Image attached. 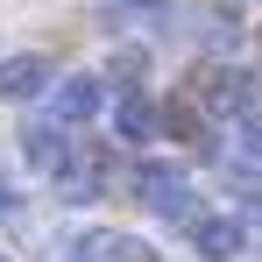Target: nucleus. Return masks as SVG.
<instances>
[{
	"label": "nucleus",
	"instance_id": "nucleus-1",
	"mask_svg": "<svg viewBox=\"0 0 262 262\" xmlns=\"http://www.w3.org/2000/svg\"><path fill=\"white\" fill-rule=\"evenodd\" d=\"M135 184H142V199H149V213H163V220H184V227H191V184H184V177L177 170H163V163H149V170L135 177Z\"/></svg>",
	"mask_w": 262,
	"mask_h": 262
},
{
	"label": "nucleus",
	"instance_id": "nucleus-2",
	"mask_svg": "<svg viewBox=\"0 0 262 262\" xmlns=\"http://www.w3.org/2000/svg\"><path fill=\"white\" fill-rule=\"evenodd\" d=\"M99 106H106V85H99L92 71H71V78H57V128H85Z\"/></svg>",
	"mask_w": 262,
	"mask_h": 262
},
{
	"label": "nucleus",
	"instance_id": "nucleus-3",
	"mask_svg": "<svg viewBox=\"0 0 262 262\" xmlns=\"http://www.w3.org/2000/svg\"><path fill=\"white\" fill-rule=\"evenodd\" d=\"M241 220H227V213H206V220H191V255H206V262H234L241 255Z\"/></svg>",
	"mask_w": 262,
	"mask_h": 262
},
{
	"label": "nucleus",
	"instance_id": "nucleus-4",
	"mask_svg": "<svg viewBox=\"0 0 262 262\" xmlns=\"http://www.w3.org/2000/svg\"><path fill=\"white\" fill-rule=\"evenodd\" d=\"M21 156H29L43 177H64L71 170V135L50 128V121H36V128H21Z\"/></svg>",
	"mask_w": 262,
	"mask_h": 262
},
{
	"label": "nucleus",
	"instance_id": "nucleus-5",
	"mask_svg": "<svg viewBox=\"0 0 262 262\" xmlns=\"http://www.w3.org/2000/svg\"><path fill=\"white\" fill-rule=\"evenodd\" d=\"M57 71H50V57H0V99H36V92L50 85Z\"/></svg>",
	"mask_w": 262,
	"mask_h": 262
},
{
	"label": "nucleus",
	"instance_id": "nucleus-6",
	"mask_svg": "<svg viewBox=\"0 0 262 262\" xmlns=\"http://www.w3.org/2000/svg\"><path fill=\"white\" fill-rule=\"evenodd\" d=\"M206 99H213L220 114H255V85H248V71H213V78H206Z\"/></svg>",
	"mask_w": 262,
	"mask_h": 262
},
{
	"label": "nucleus",
	"instance_id": "nucleus-7",
	"mask_svg": "<svg viewBox=\"0 0 262 262\" xmlns=\"http://www.w3.org/2000/svg\"><path fill=\"white\" fill-rule=\"evenodd\" d=\"M114 135H121V142H149V135H156V106H149L142 92H121V106H114Z\"/></svg>",
	"mask_w": 262,
	"mask_h": 262
},
{
	"label": "nucleus",
	"instance_id": "nucleus-8",
	"mask_svg": "<svg viewBox=\"0 0 262 262\" xmlns=\"http://www.w3.org/2000/svg\"><path fill=\"white\" fill-rule=\"evenodd\" d=\"M99 184H106V170H99V163H71V170L57 177V199L85 206V199H99Z\"/></svg>",
	"mask_w": 262,
	"mask_h": 262
},
{
	"label": "nucleus",
	"instance_id": "nucleus-9",
	"mask_svg": "<svg viewBox=\"0 0 262 262\" xmlns=\"http://www.w3.org/2000/svg\"><path fill=\"white\" fill-rule=\"evenodd\" d=\"M135 7H142V0H135Z\"/></svg>",
	"mask_w": 262,
	"mask_h": 262
},
{
	"label": "nucleus",
	"instance_id": "nucleus-10",
	"mask_svg": "<svg viewBox=\"0 0 262 262\" xmlns=\"http://www.w3.org/2000/svg\"><path fill=\"white\" fill-rule=\"evenodd\" d=\"M0 262H7V255H0Z\"/></svg>",
	"mask_w": 262,
	"mask_h": 262
}]
</instances>
